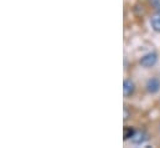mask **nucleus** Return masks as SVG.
Returning <instances> with one entry per match:
<instances>
[{
    "mask_svg": "<svg viewBox=\"0 0 160 148\" xmlns=\"http://www.w3.org/2000/svg\"><path fill=\"white\" fill-rule=\"evenodd\" d=\"M158 52L155 51H150V52H147L144 54L140 59H139V65L144 69H152L157 64H158Z\"/></svg>",
    "mask_w": 160,
    "mask_h": 148,
    "instance_id": "f257e3e1",
    "label": "nucleus"
},
{
    "mask_svg": "<svg viewBox=\"0 0 160 148\" xmlns=\"http://www.w3.org/2000/svg\"><path fill=\"white\" fill-rule=\"evenodd\" d=\"M145 92L148 95H157L160 92V77L157 76H153V77H149L145 82Z\"/></svg>",
    "mask_w": 160,
    "mask_h": 148,
    "instance_id": "f03ea898",
    "label": "nucleus"
},
{
    "mask_svg": "<svg viewBox=\"0 0 160 148\" xmlns=\"http://www.w3.org/2000/svg\"><path fill=\"white\" fill-rule=\"evenodd\" d=\"M148 140H149V135L147 133V131H144V130H137L135 135L130 138L129 142L133 146H143Z\"/></svg>",
    "mask_w": 160,
    "mask_h": 148,
    "instance_id": "7ed1b4c3",
    "label": "nucleus"
},
{
    "mask_svg": "<svg viewBox=\"0 0 160 148\" xmlns=\"http://www.w3.org/2000/svg\"><path fill=\"white\" fill-rule=\"evenodd\" d=\"M137 91V85L132 78H125L123 81V95L125 98H130L132 96H134Z\"/></svg>",
    "mask_w": 160,
    "mask_h": 148,
    "instance_id": "20e7f679",
    "label": "nucleus"
},
{
    "mask_svg": "<svg viewBox=\"0 0 160 148\" xmlns=\"http://www.w3.org/2000/svg\"><path fill=\"white\" fill-rule=\"evenodd\" d=\"M150 26L155 33H160V10H157L150 18Z\"/></svg>",
    "mask_w": 160,
    "mask_h": 148,
    "instance_id": "39448f33",
    "label": "nucleus"
},
{
    "mask_svg": "<svg viewBox=\"0 0 160 148\" xmlns=\"http://www.w3.org/2000/svg\"><path fill=\"white\" fill-rule=\"evenodd\" d=\"M135 132H137V130H135L133 126H125L124 130H123V140H124L125 142L130 141V138L135 135Z\"/></svg>",
    "mask_w": 160,
    "mask_h": 148,
    "instance_id": "423d86ee",
    "label": "nucleus"
},
{
    "mask_svg": "<svg viewBox=\"0 0 160 148\" xmlns=\"http://www.w3.org/2000/svg\"><path fill=\"white\" fill-rule=\"evenodd\" d=\"M148 3L153 9L160 10V0H148Z\"/></svg>",
    "mask_w": 160,
    "mask_h": 148,
    "instance_id": "0eeeda50",
    "label": "nucleus"
},
{
    "mask_svg": "<svg viewBox=\"0 0 160 148\" xmlns=\"http://www.w3.org/2000/svg\"><path fill=\"white\" fill-rule=\"evenodd\" d=\"M158 132H159V135H160V123H159V126H158Z\"/></svg>",
    "mask_w": 160,
    "mask_h": 148,
    "instance_id": "6e6552de",
    "label": "nucleus"
}]
</instances>
